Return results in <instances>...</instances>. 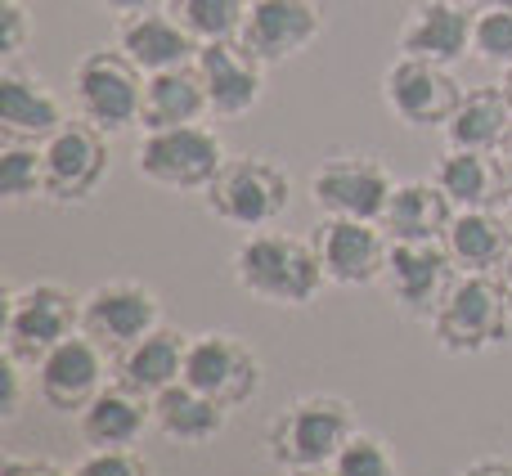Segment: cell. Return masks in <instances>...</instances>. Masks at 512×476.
Masks as SVG:
<instances>
[{
    "instance_id": "6da1fadb",
    "label": "cell",
    "mask_w": 512,
    "mask_h": 476,
    "mask_svg": "<svg viewBox=\"0 0 512 476\" xmlns=\"http://www.w3.org/2000/svg\"><path fill=\"white\" fill-rule=\"evenodd\" d=\"M234 279L265 306H310L328 283L315 243L279 230H252L234 247Z\"/></svg>"
},
{
    "instance_id": "7a4b0ae2",
    "label": "cell",
    "mask_w": 512,
    "mask_h": 476,
    "mask_svg": "<svg viewBox=\"0 0 512 476\" xmlns=\"http://www.w3.org/2000/svg\"><path fill=\"white\" fill-rule=\"evenodd\" d=\"M427 324H432V337L441 351L481 355L490 346L508 342L512 301L495 274H459Z\"/></svg>"
},
{
    "instance_id": "3957f363",
    "label": "cell",
    "mask_w": 512,
    "mask_h": 476,
    "mask_svg": "<svg viewBox=\"0 0 512 476\" xmlns=\"http://www.w3.org/2000/svg\"><path fill=\"white\" fill-rule=\"evenodd\" d=\"M355 436L351 405L337 396H306L297 405H288L265 432L270 459L288 472L306 468H333V459L342 454V445Z\"/></svg>"
},
{
    "instance_id": "277c9868",
    "label": "cell",
    "mask_w": 512,
    "mask_h": 476,
    "mask_svg": "<svg viewBox=\"0 0 512 476\" xmlns=\"http://www.w3.org/2000/svg\"><path fill=\"white\" fill-rule=\"evenodd\" d=\"M144 72L122 50H86L72 68V104L77 117L104 135H122L144 117Z\"/></svg>"
},
{
    "instance_id": "5b68a950",
    "label": "cell",
    "mask_w": 512,
    "mask_h": 476,
    "mask_svg": "<svg viewBox=\"0 0 512 476\" xmlns=\"http://www.w3.org/2000/svg\"><path fill=\"white\" fill-rule=\"evenodd\" d=\"M207 212L234 230H270L288 212L292 185L274 162L265 158H225L216 180L203 189Z\"/></svg>"
},
{
    "instance_id": "8992f818",
    "label": "cell",
    "mask_w": 512,
    "mask_h": 476,
    "mask_svg": "<svg viewBox=\"0 0 512 476\" xmlns=\"http://www.w3.org/2000/svg\"><path fill=\"white\" fill-rule=\"evenodd\" d=\"M225 167L221 135L207 131L203 122L194 126H167V131H144L140 149H135V171L158 189H176V194H203Z\"/></svg>"
},
{
    "instance_id": "52a82bcc",
    "label": "cell",
    "mask_w": 512,
    "mask_h": 476,
    "mask_svg": "<svg viewBox=\"0 0 512 476\" xmlns=\"http://www.w3.org/2000/svg\"><path fill=\"white\" fill-rule=\"evenodd\" d=\"M81 333V301L59 283H27L5 301V351L36 364L63 337Z\"/></svg>"
},
{
    "instance_id": "ba28073f",
    "label": "cell",
    "mask_w": 512,
    "mask_h": 476,
    "mask_svg": "<svg viewBox=\"0 0 512 476\" xmlns=\"http://www.w3.org/2000/svg\"><path fill=\"white\" fill-rule=\"evenodd\" d=\"M382 99H387L391 117L405 122L409 131H445L454 108L463 104V90L450 68L400 54V59L382 72Z\"/></svg>"
},
{
    "instance_id": "9c48e42d",
    "label": "cell",
    "mask_w": 512,
    "mask_h": 476,
    "mask_svg": "<svg viewBox=\"0 0 512 476\" xmlns=\"http://www.w3.org/2000/svg\"><path fill=\"white\" fill-rule=\"evenodd\" d=\"M185 382L225 409H239L261 391V360L234 333H198L185 351Z\"/></svg>"
},
{
    "instance_id": "30bf717a",
    "label": "cell",
    "mask_w": 512,
    "mask_h": 476,
    "mask_svg": "<svg viewBox=\"0 0 512 476\" xmlns=\"http://www.w3.org/2000/svg\"><path fill=\"white\" fill-rule=\"evenodd\" d=\"M396 194V180L387 176L378 158H333L310 176V198L324 216H342V221H378L387 216V203Z\"/></svg>"
},
{
    "instance_id": "8fae6325",
    "label": "cell",
    "mask_w": 512,
    "mask_h": 476,
    "mask_svg": "<svg viewBox=\"0 0 512 476\" xmlns=\"http://www.w3.org/2000/svg\"><path fill=\"white\" fill-rule=\"evenodd\" d=\"M45 153V198L54 203H86L99 194L108 176V135L90 122H63L50 140L41 144Z\"/></svg>"
},
{
    "instance_id": "7c38bea8",
    "label": "cell",
    "mask_w": 512,
    "mask_h": 476,
    "mask_svg": "<svg viewBox=\"0 0 512 476\" xmlns=\"http://www.w3.org/2000/svg\"><path fill=\"white\" fill-rule=\"evenodd\" d=\"M153 328H162V306L135 279L99 283L81 297V333L95 337L104 351H126L140 337H149Z\"/></svg>"
},
{
    "instance_id": "4fadbf2b",
    "label": "cell",
    "mask_w": 512,
    "mask_h": 476,
    "mask_svg": "<svg viewBox=\"0 0 512 476\" xmlns=\"http://www.w3.org/2000/svg\"><path fill=\"white\" fill-rule=\"evenodd\" d=\"M32 369H36V396H41L54 414H81V409L104 391V378H108L104 346L86 333L63 337Z\"/></svg>"
},
{
    "instance_id": "5bb4252c",
    "label": "cell",
    "mask_w": 512,
    "mask_h": 476,
    "mask_svg": "<svg viewBox=\"0 0 512 476\" xmlns=\"http://www.w3.org/2000/svg\"><path fill=\"white\" fill-rule=\"evenodd\" d=\"M382 279H387L391 301L409 319H432L459 279V265L445 252V243H391Z\"/></svg>"
},
{
    "instance_id": "9a60e30c",
    "label": "cell",
    "mask_w": 512,
    "mask_h": 476,
    "mask_svg": "<svg viewBox=\"0 0 512 476\" xmlns=\"http://www.w3.org/2000/svg\"><path fill=\"white\" fill-rule=\"evenodd\" d=\"M310 243H315L328 283H337V288H364V283L382 279V270H387L391 238L378 221H342V216H324V225L315 230Z\"/></svg>"
},
{
    "instance_id": "2e32d148",
    "label": "cell",
    "mask_w": 512,
    "mask_h": 476,
    "mask_svg": "<svg viewBox=\"0 0 512 476\" xmlns=\"http://www.w3.org/2000/svg\"><path fill=\"white\" fill-rule=\"evenodd\" d=\"M324 9L315 0H252L239 41L261 63H288L319 41Z\"/></svg>"
},
{
    "instance_id": "e0dca14e",
    "label": "cell",
    "mask_w": 512,
    "mask_h": 476,
    "mask_svg": "<svg viewBox=\"0 0 512 476\" xmlns=\"http://www.w3.org/2000/svg\"><path fill=\"white\" fill-rule=\"evenodd\" d=\"M194 68L203 72L207 104L216 117H243L261 104L265 95V63L256 59L243 41H212L198 45Z\"/></svg>"
},
{
    "instance_id": "ac0fdd59",
    "label": "cell",
    "mask_w": 512,
    "mask_h": 476,
    "mask_svg": "<svg viewBox=\"0 0 512 476\" xmlns=\"http://www.w3.org/2000/svg\"><path fill=\"white\" fill-rule=\"evenodd\" d=\"M117 50L149 77V72L185 68L198 59V41L185 32L171 9H149V14H131L117 23Z\"/></svg>"
},
{
    "instance_id": "d6986e66",
    "label": "cell",
    "mask_w": 512,
    "mask_h": 476,
    "mask_svg": "<svg viewBox=\"0 0 512 476\" xmlns=\"http://www.w3.org/2000/svg\"><path fill=\"white\" fill-rule=\"evenodd\" d=\"M400 54L454 68L463 54H472V9L445 5V0H423L409 14L405 32H400Z\"/></svg>"
},
{
    "instance_id": "ffe728a7",
    "label": "cell",
    "mask_w": 512,
    "mask_h": 476,
    "mask_svg": "<svg viewBox=\"0 0 512 476\" xmlns=\"http://www.w3.org/2000/svg\"><path fill=\"white\" fill-rule=\"evenodd\" d=\"M63 122L68 117H63V104L54 99V90H45L41 81L18 68L0 72V135L5 140L45 144Z\"/></svg>"
},
{
    "instance_id": "44dd1931",
    "label": "cell",
    "mask_w": 512,
    "mask_h": 476,
    "mask_svg": "<svg viewBox=\"0 0 512 476\" xmlns=\"http://www.w3.org/2000/svg\"><path fill=\"white\" fill-rule=\"evenodd\" d=\"M185 351L189 337L176 333V328H153L149 337H140L135 346L117 351V382L135 396L153 400L167 387H176L185 378Z\"/></svg>"
},
{
    "instance_id": "7402d4cb",
    "label": "cell",
    "mask_w": 512,
    "mask_h": 476,
    "mask_svg": "<svg viewBox=\"0 0 512 476\" xmlns=\"http://www.w3.org/2000/svg\"><path fill=\"white\" fill-rule=\"evenodd\" d=\"M153 423V400L117 387H104L86 409L77 414V432L90 450H131Z\"/></svg>"
},
{
    "instance_id": "603a6c76",
    "label": "cell",
    "mask_w": 512,
    "mask_h": 476,
    "mask_svg": "<svg viewBox=\"0 0 512 476\" xmlns=\"http://www.w3.org/2000/svg\"><path fill=\"white\" fill-rule=\"evenodd\" d=\"M454 221V203L436 180H405L396 185L382 216V230L391 243H445V230Z\"/></svg>"
},
{
    "instance_id": "cb8c5ba5",
    "label": "cell",
    "mask_w": 512,
    "mask_h": 476,
    "mask_svg": "<svg viewBox=\"0 0 512 476\" xmlns=\"http://www.w3.org/2000/svg\"><path fill=\"white\" fill-rule=\"evenodd\" d=\"M450 149L499 153L512 140V90L508 86H477L463 90V104L454 108L445 126Z\"/></svg>"
},
{
    "instance_id": "d4e9b609",
    "label": "cell",
    "mask_w": 512,
    "mask_h": 476,
    "mask_svg": "<svg viewBox=\"0 0 512 476\" xmlns=\"http://www.w3.org/2000/svg\"><path fill=\"white\" fill-rule=\"evenodd\" d=\"M212 113L207 104V86L203 72L194 63L185 68H167V72H149L144 81V131H167V126H194Z\"/></svg>"
},
{
    "instance_id": "484cf974",
    "label": "cell",
    "mask_w": 512,
    "mask_h": 476,
    "mask_svg": "<svg viewBox=\"0 0 512 476\" xmlns=\"http://www.w3.org/2000/svg\"><path fill=\"white\" fill-rule=\"evenodd\" d=\"M225 418H230V409L203 396L198 387H189L185 378L162 396H153V427L176 445H212L225 432Z\"/></svg>"
},
{
    "instance_id": "4316f807",
    "label": "cell",
    "mask_w": 512,
    "mask_h": 476,
    "mask_svg": "<svg viewBox=\"0 0 512 476\" xmlns=\"http://www.w3.org/2000/svg\"><path fill=\"white\" fill-rule=\"evenodd\" d=\"M445 252L454 256L459 274H495L512 252V225L495 216V207L454 212L450 230H445Z\"/></svg>"
},
{
    "instance_id": "83f0119b",
    "label": "cell",
    "mask_w": 512,
    "mask_h": 476,
    "mask_svg": "<svg viewBox=\"0 0 512 476\" xmlns=\"http://www.w3.org/2000/svg\"><path fill=\"white\" fill-rule=\"evenodd\" d=\"M436 185L445 189V198L454 203V212H481V207H499L508 194L504 167L495 153L477 149H450L436 167Z\"/></svg>"
},
{
    "instance_id": "f1b7e54d",
    "label": "cell",
    "mask_w": 512,
    "mask_h": 476,
    "mask_svg": "<svg viewBox=\"0 0 512 476\" xmlns=\"http://www.w3.org/2000/svg\"><path fill=\"white\" fill-rule=\"evenodd\" d=\"M248 5L252 0H171L167 9L185 23V32L198 45H212V41H239Z\"/></svg>"
},
{
    "instance_id": "f546056e",
    "label": "cell",
    "mask_w": 512,
    "mask_h": 476,
    "mask_svg": "<svg viewBox=\"0 0 512 476\" xmlns=\"http://www.w3.org/2000/svg\"><path fill=\"white\" fill-rule=\"evenodd\" d=\"M45 194V153L41 144L5 140L0 149V198L5 203H27V198Z\"/></svg>"
},
{
    "instance_id": "4dcf8cb0",
    "label": "cell",
    "mask_w": 512,
    "mask_h": 476,
    "mask_svg": "<svg viewBox=\"0 0 512 476\" xmlns=\"http://www.w3.org/2000/svg\"><path fill=\"white\" fill-rule=\"evenodd\" d=\"M472 54L490 68H512V0H486L472 14Z\"/></svg>"
},
{
    "instance_id": "1f68e13d",
    "label": "cell",
    "mask_w": 512,
    "mask_h": 476,
    "mask_svg": "<svg viewBox=\"0 0 512 476\" xmlns=\"http://www.w3.org/2000/svg\"><path fill=\"white\" fill-rule=\"evenodd\" d=\"M333 476H400V468L378 436L355 432L333 459Z\"/></svg>"
},
{
    "instance_id": "d6a6232c",
    "label": "cell",
    "mask_w": 512,
    "mask_h": 476,
    "mask_svg": "<svg viewBox=\"0 0 512 476\" xmlns=\"http://www.w3.org/2000/svg\"><path fill=\"white\" fill-rule=\"evenodd\" d=\"M72 476H153V468L135 450H90Z\"/></svg>"
},
{
    "instance_id": "836d02e7",
    "label": "cell",
    "mask_w": 512,
    "mask_h": 476,
    "mask_svg": "<svg viewBox=\"0 0 512 476\" xmlns=\"http://www.w3.org/2000/svg\"><path fill=\"white\" fill-rule=\"evenodd\" d=\"M32 41V14H27L23 0H0V54L18 59Z\"/></svg>"
},
{
    "instance_id": "e575fe53",
    "label": "cell",
    "mask_w": 512,
    "mask_h": 476,
    "mask_svg": "<svg viewBox=\"0 0 512 476\" xmlns=\"http://www.w3.org/2000/svg\"><path fill=\"white\" fill-rule=\"evenodd\" d=\"M0 373H5V400H0V414L14 418L18 409H23V360H14V355L5 351V360H0Z\"/></svg>"
},
{
    "instance_id": "d590c367",
    "label": "cell",
    "mask_w": 512,
    "mask_h": 476,
    "mask_svg": "<svg viewBox=\"0 0 512 476\" xmlns=\"http://www.w3.org/2000/svg\"><path fill=\"white\" fill-rule=\"evenodd\" d=\"M0 476H72L54 459H23V454H5L0 459Z\"/></svg>"
},
{
    "instance_id": "8d00e7d4",
    "label": "cell",
    "mask_w": 512,
    "mask_h": 476,
    "mask_svg": "<svg viewBox=\"0 0 512 476\" xmlns=\"http://www.w3.org/2000/svg\"><path fill=\"white\" fill-rule=\"evenodd\" d=\"M95 5H104L117 18H131V14H149V9H167L171 0H95Z\"/></svg>"
},
{
    "instance_id": "74e56055",
    "label": "cell",
    "mask_w": 512,
    "mask_h": 476,
    "mask_svg": "<svg viewBox=\"0 0 512 476\" xmlns=\"http://www.w3.org/2000/svg\"><path fill=\"white\" fill-rule=\"evenodd\" d=\"M459 476H512V459H477V463H468Z\"/></svg>"
},
{
    "instance_id": "f35d334b",
    "label": "cell",
    "mask_w": 512,
    "mask_h": 476,
    "mask_svg": "<svg viewBox=\"0 0 512 476\" xmlns=\"http://www.w3.org/2000/svg\"><path fill=\"white\" fill-rule=\"evenodd\" d=\"M495 158H499V167H504V180H508V194H512V140L504 144V149H499L495 153Z\"/></svg>"
},
{
    "instance_id": "ab89813d",
    "label": "cell",
    "mask_w": 512,
    "mask_h": 476,
    "mask_svg": "<svg viewBox=\"0 0 512 476\" xmlns=\"http://www.w3.org/2000/svg\"><path fill=\"white\" fill-rule=\"evenodd\" d=\"M495 279L504 283V292H508V301H512V252H508V261H504V265H499V270H495Z\"/></svg>"
},
{
    "instance_id": "60d3db41",
    "label": "cell",
    "mask_w": 512,
    "mask_h": 476,
    "mask_svg": "<svg viewBox=\"0 0 512 476\" xmlns=\"http://www.w3.org/2000/svg\"><path fill=\"white\" fill-rule=\"evenodd\" d=\"M445 5H459V9H472V14H477V9L486 5V0H445Z\"/></svg>"
},
{
    "instance_id": "b9f144b4",
    "label": "cell",
    "mask_w": 512,
    "mask_h": 476,
    "mask_svg": "<svg viewBox=\"0 0 512 476\" xmlns=\"http://www.w3.org/2000/svg\"><path fill=\"white\" fill-rule=\"evenodd\" d=\"M288 476H333V468H306V472H288Z\"/></svg>"
},
{
    "instance_id": "7bdbcfd3",
    "label": "cell",
    "mask_w": 512,
    "mask_h": 476,
    "mask_svg": "<svg viewBox=\"0 0 512 476\" xmlns=\"http://www.w3.org/2000/svg\"><path fill=\"white\" fill-rule=\"evenodd\" d=\"M504 86H508V90H512V68H508V81H504Z\"/></svg>"
}]
</instances>
